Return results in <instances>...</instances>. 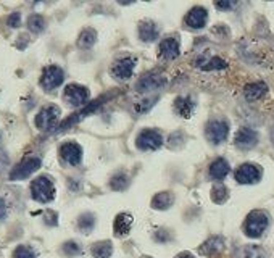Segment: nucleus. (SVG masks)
<instances>
[{
  "instance_id": "nucleus-36",
  "label": "nucleus",
  "mask_w": 274,
  "mask_h": 258,
  "mask_svg": "<svg viewBox=\"0 0 274 258\" xmlns=\"http://www.w3.org/2000/svg\"><path fill=\"white\" fill-rule=\"evenodd\" d=\"M7 216V205H5V202L0 199V221Z\"/></svg>"
},
{
  "instance_id": "nucleus-21",
  "label": "nucleus",
  "mask_w": 274,
  "mask_h": 258,
  "mask_svg": "<svg viewBox=\"0 0 274 258\" xmlns=\"http://www.w3.org/2000/svg\"><path fill=\"white\" fill-rule=\"evenodd\" d=\"M173 202H174V197L171 192H160L154 197V200H152V207L157 210H166L171 207Z\"/></svg>"
},
{
  "instance_id": "nucleus-35",
  "label": "nucleus",
  "mask_w": 274,
  "mask_h": 258,
  "mask_svg": "<svg viewBox=\"0 0 274 258\" xmlns=\"http://www.w3.org/2000/svg\"><path fill=\"white\" fill-rule=\"evenodd\" d=\"M216 7L221 10H227V9H232L234 7V2H216Z\"/></svg>"
},
{
  "instance_id": "nucleus-20",
  "label": "nucleus",
  "mask_w": 274,
  "mask_h": 258,
  "mask_svg": "<svg viewBox=\"0 0 274 258\" xmlns=\"http://www.w3.org/2000/svg\"><path fill=\"white\" fill-rule=\"evenodd\" d=\"M139 36H141L142 41L152 42V41H155L157 37H158V28L154 25V23L146 21V23H142V25L139 26Z\"/></svg>"
},
{
  "instance_id": "nucleus-7",
  "label": "nucleus",
  "mask_w": 274,
  "mask_h": 258,
  "mask_svg": "<svg viewBox=\"0 0 274 258\" xmlns=\"http://www.w3.org/2000/svg\"><path fill=\"white\" fill-rule=\"evenodd\" d=\"M163 138L154 129H146L137 138V147L141 150H157L162 147Z\"/></svg>"
},
{
  "instance_id": "nucleus-22",
  "label": "nucleus",
  "mask_w": 274,
  "mask_h": 258,
  "mask_svg": "<svg viewBox=\"0 0 274 258\" xmlns=\"http://www.w3.org/2000/svg\"><path fill=\"white\" fill-rule=\"evenodd\" d=\"M176 110L179 111L181 116L189 118L194 111V102L189 97H179L176 98Z\"/></svg>"
},
{
  "instance_id": "nucleus-3",
  "label": "nucleus",
  "mask_w": 274,
  "mask_h": 258,
  "mask_svg": "<svg viewBox=\"0 0 274 258\" xmlns=\"http://www.w3.org/2000/svg\"><path fill=\"white\" fill-rule=\"evenodd\" d=\"M39 168H41V158H37V157H28L18 166H15V168L12 170L10 179L12 181L25 179L28 176H31V174L36 173Z\"/></svg>"
},
{
  "instance_id": "nucleus-17",
  "label": "nucleus",
  "mask_w": 274,
  "mask_h": 258,
  "mask_svg": "<svg viewBox=\"0 0 274 258\" xmlns=\"http://www.w3.org/2000/svg\"><path fill=\"white\" fill-rule=\"evenodd\" d=\"M268 92V87H266L264 82H253V84H248L243 90L245 94V98L248 102H255V100H260V98Z\"/></svg>"
},
{
  "instance_id": "nucleus-13",
  "label": "nucleus",
  "mask_w": 274,
  "mask_h": 258,
  "mask_svg": "<svg viewBox=\"0 0 274 258\" xmlns=\"http://www.w3.org/2000/svg\"><path fill=\"white\" fill-rule=\"evenodd\" d=\"M207 20H208V13L202 7H195L192 9L186 17V25L192 29H200L207 25Z\"/></svg>"
},
{
  "instance_id": "nucleus-30",
  "label": "nucleus",
  "mask_w": 274,
  "mask_h": 258,
  "mask_svg": "<svg viewBox=\"0 0 274 258\" xmlns=\"http://www.w3.org/2000/svg\"><path fill=\"white\" fill-rule=\"evenodd\" d=\"M211 199L215 200L216 203H223V202L227 199V189H226L224 186H216V187H213Z\"/></svg>"
},
{
  "instance_id": "nucleus-5",
  "label": "nucleus",
  "mask_w": 274,
  "mask_h": 258,
  "mask_svg": "<svg viewBox=\"0 0 274 258\" xmlns=\"http://www.w3.org/2000/svg\"><path fill=\"white\" fill-rule=\"evenodd\" d=\"M63 79H65V74L62 68L52 65L44 70L42 78H41V86L47 90H53L63 84Z\"/></svg>"
},
{
  "instance_id": "nucleus-10",
  "label": "nucleus",
  "mask_w": 274,
  "mask_h": 258,
  "mask_svg": "<svg viewBox=\"0 0 274 258\" xmlns=\"http://www.w3.org/2000/svg\"><path fill=\"white\" fill-rule=\"evenodd\" d=\"M60 155H62V158L66 163H70L71 166H76V165L81 163L82 150H81V147L78 146V144L66 142V144H63L62 147H60Z\"/></svg>"
},
{
  "instance_id": "nucleus-8",
  "label": "nucleus",
  "mask_w": 274,
  "mask_h": 258,
  "mask_svg": "<svg viewBox=\"0 0 274 258\" xmlns=\"http://www.w3.org/2000/svg\"><path fill=\"white\" fill-rule=\"evenodd\" d=\"M63 97L68 103L73 105V107H79V105H84L87 102L89 92H87V89L82 87V86L70 84V86H66Z\"/></svg>"
},
{
  "instance_id": "nucleus-38",
  "label": "nucleus",
  "mask_w": 274,
  "mask_h": 258,
  "mask_svg": "<svg viewBox=\"0 0 274 258\" xmlns=\"http://www.w3.org/2000/svg\"><path fill=\"white\" fill-rule=\"evenodd\" d=\"M176 258H194L190 253H181V255H178Z\"/></svg>"
},
{
  "instance_id": "nucleus-12",
  "label": "nucleus",
  "mask_w": 274,
  "mask_h": 258,
  "mask_svg": "<svg viewBox=\"0 0 274 258\" xmlns=\"http://www.w3.org/2000/svg\"><path fill=\"white\" fill-rule=\"evenodd\" d=\"M134 66H135V58L126 57V58H121L119 62L115 63V66L111 68V73L115 74V78H118L121 81H123V79H129L132 76Z\"/></svg>"
},
{
  "instance_id": "nucleus-25",
  "label": "nucleus",
  "mask_w": 274,
  "mask_h": 258,
  "mask_svg": "<svg viewBox=\"0 0 274 258\" xmlns=\"http://www.w3.org/2000/svg\"><path fill=\"white\" fill-rule=\"evenodd\" d=\"M28 28H29V31L39 34L44 31V28H45V20L41 17V15H31L28 20Z\"/></svg>"
},
{
  "instance_id": "nucleus-28",
  "label": "nucleus",
  "mask_w": 274,
  "mask_h": 258,
  "mask_svg": "<svg viewBox=\"0 0 274 258\" xmlns=\"http://www.w3.org/2000/svg\"><path fill=\"white\" fill-rule=\"evenodd\" d=\"M226 66H227V63L224 62V60L215 57V58L208 60V62H205V65H202L200 68L202 70L210 71V70H223V68H226Z\"/></svg>"
},
{
  "instance_id": "nucleus-24",
  "label": "nucleus",
  "mask_w": 274,
  "mask_h": 258,
  "mask_svg": "<svg viewBox=\"0 0 274 258\" xmlns=\"http://www.w3.org/2000/svg\"><path fill=\"white\" fill-rule=\"evenodd\" d=\"M95 39H97V34H95L94 29H84V31H82L81 36H79L78 44H79V47H82V49H89L90 45H94Z\"/></svg>"
},
{
  "instance_id": "nucleus-4",
  "label": "nucleus",
  "mask_w": 274,
  "mask_h": 258,
  "mask_svg": "<svg viewBox=\"0 0 274 258\" xmlns=\"http://www.w3.org/2000/svg\"><path fill=\"white\" fill-rule=\"evenodd\" d=\"M60 116V108L55 105H50V107H44L39 115L36 116V126L41 129V131H50V129L55 127L57 121Z\"/></svg>"
},
{
  "instance_id": "nucleus-40",
  "label": "nucleus",
  "mask_w": 274,
  "mask_h": 258,
  "mask_svg": "<svg viewBox=\"0 0 274 258\" xmlns=\"http://www.w3.org/2000/svg\"><path fill=\"white\" fill-rule=\"evenodd\" d=\"M144 258H149V256H144Z\"/></svg>"
},
{
  "instance_id": "nucleus-26",
  "label": "nucleus",
  "mask_w": 274,
  "mask_h": 258,
  "mask_svg": "<svg viewBox=\"0 0 274 258\" xmlns=\"http://www.w3.org/2000/svg\"><path fill=\"white\" fill-rule=\"evenodd\" d=\"M94 224H95V219H94L92 215H82L78 219V227L82 232H90V231H92Z\"/></svg>"
},
{
  "instance_id": "nucleus-32",
  "label": "nucleus",
  "mask_w": 274,
  "mask_h": 258,
  "mask_svg": "<svg viewBox=\"0 0 274 258\" xmlns=\"http://www.w3.org/2000/svg\"><path fill=\"white\" fill-rule=\"evenodd\" d=\"M63 252L68 256H73V255H78L81 252V248H79L78 244H76V242H66V244L63 245Z\"/></svg>"
},
{
  "instance_id": "nucleus-23",
  "label": "nucleus",
  "mask_w": 274,
  "mask_h": 258,
  "mask_svg": "<svg viewBox=\"0 0 274 258\" xmlns=\"http://www.w3.org/2000/svg\"><path fill=\"white\" fill-rule=\"evenodd\" d=\"M111 252H113V247L108 240L97 242V244L92 247V255L95 258H108V256H111Z\"/></svg>"
},
{
  "instance_id": "nucleus-34",
  "label": "nucleus",
  "mask_w": 274,
  "mask_h": 258,
  "mask_svg": "<svg viewBox=\"0 0 274 258\" xmlns=\"http://www.w3.org/2000/svg\"><path fill=\"white\" fill-rule=\"evenodd\" d=\"M45 223L55 226L57 224V215L53 213V211H47V213H45Z\"/></svg>"
},
{
  "instance_id": "nucleus-9",
  "label": "nucleus",
  "mask_w": 274,
  "mask_h": 258,
  "mask_svg": "<svg viewBox=\"0 0 274 258\" xmlns=\"http://www.w3.org/2000/svg\"><path fill=\"white\" fill-rule=\"evenodd\" d=\"M235 179H237V183L240 184H253L260 179V170H258L255 165L243 163L239 166L237 171H235Z\"/></svg>"
},
{
  "instance_id": "nucleus-37",
  "label": "nucleus",
  "mask_w": 274,
  "mask_h": 258,
  "mask_svg": "<svg viewBox=\"0 0 274 258\" xmlns=\"http://www.w3.org/2000/svg\"><path fill=\"white\" fill-rule=\"evenodd\" d=\"M9 163V157H7L4 152H0V171L4 170V166Z\"/></svg>"
},
{
  "instance_id": "nucleus-16",
  "label": "nucleus",
  "mask_w": 274,
  "mask_h": 258,
  "mask_svg": "<svg viewBox=\"0 0 274 258\" xmlns=\"http://www.w3.org/2000/svg\"><path fill=\"white\" fill-rule=\"evenodd\" d=\"M231 168H229V163H227L224 158H218L211 165H210V176L216 181H221L224 179L227 174H229Z\"/></svg>"
},
{
  "instance_id": "nucleus-1",
  "label": "nucleus",
  "mask_w": 274,
  "mask_h": 258,
  "mask_svg": "<svg viewBox=\"0 0 274 258\" xmlns=\"http://www.w3.org/2000/svg\"><path fill=\"white\" fill-rule=\"evenodd\" d=\"M31 194H33L34 200L41 202V203H47V202L53 200V197H55V187H53V183L49 178L39 176L33 181Z\"/></svg>"
},
{
  "instance_id": "nucleus-19",
  "label": "nucleus",
  "mask_w": 274,
  "mask_h": 258,
  "mask_svg": "<svg viewBox=\"0 0 274 258\" xmlns=\"http://www.w3.org/2000/svg\"><path fill=\"white\" fill-rule=\"evenodd\" d=\"M224 248V240L221 237H211L200 247V252L203 255H216Z\"/></svg>"
},
{
  "instance_id": "nucleus-2",
  "label": "nucleus",
  "mask_w": 274,
  "mask_h": 258,
  "mask_svg": "<svg viewBox=\"0 0 274 258\" xmlns=\"http://www.w3.org/2000/svg\"><path fill=\"white\" fill-rule=\"evenodd\" d=\"M268 215L263 213V211H252L247 219H245V234L248 237H260L264 232V229L268 227Z\"/></svg>"
},
{
  "instance_id": "nucleus-31",
  "label": "nucleus",
  "mask_w": 274,
  "mask_h": 258,
  "mask_svg": "<svg viewBox=\"0 0 274 258\" xmlns=\"http://www.w3.org/2000/svg\"><path fill=\"white\" fill-rule=\"evenodd\" d=\"M13 258H36V253H34L29 247L20 245V247H17V250L13 252Z\"/></svg>"
},
{
  "instance_id": "nucleus-11",
  "label": "nucleus",
  "mask_w": 274,
  "mask_h": 258,
  "mask_svg": "<svg viewBox=\"0 0 274 258\" xmlns=\"http://www.w3.org/2000/svg\"><path fill=\"white\" fill-rule=\"evenodd\" d=\"M256 142H258V134L250 127H242L235 134V146L242 150L253 149L256 146Z\"/></svg>"
},
{
  "instance_id": "nucleus-33",
  "label": "nucleus",
  "mask_w": 274,
  "mask_h": 258,
  "mask_svg": "<svg viewBox=\"0 0 274 258\" xmlns=\"http://www.w3.org/2000/svg\"><path fill=\"white\" fill-rule=\"evenodd\" d=\"M7 23H9V26H10V28H18V26H20V23H21V15H20L18 12L12 13L10 17H9V20H7Z\"/></svg>"
},
{
  "instance_id": "nucleus-6",
  "label": "nucleus",
  "mask_w": 274,
  "mask_h": 258,
  "mask_svg": "<svg viewBox=\"0 0 274 258\" xmlns=\"http://www.w3.org/2000/svg\"><path fill=\"white\" fill-rule=\"evenodd\" d=\"M227 134H229V126H227L226 121L215 119L207 126V138L211 144L224 142L227 139Z\"/></svg>"
},
{
  "instance_id": "nucleus-39",
  "label": "nucleus",
  "mask_w": 274,
  "mask_h": 258,
  "mask_svg": "<svg viewBox=\"0 0 274 258\" xmlns=\"http://www.w3.org/2000/svg\"><path fill=\"white\" fill-rule=\"evenodd\" d=\"M0 141H2V136H0Z\"/></svg>"
},
{
  "instance_id": "nucleus-14",
  "label": "nucleus",
  "mask_w": 274,
  "mask_h": 258,
  "mask_svg": "<svg viewBox=\"0 0 274 258\" xmlns=\"http://www.w3.org/2000/svg\"><path fill=\"white\" fill-rule=\"evenodd\" d=\"M163 84H165L163 78H160V76H155V74H149V76H144V78L137 82V90H139V92H149V90L160 89Z\"/></svg>"
},
{
  "instance_id": "nucleus-15",
  "label": "nucleus",
  "mask_w": 274,
  "mask_h": 258,
  "mask_svg": "<svg viewBox=\"0 0 274 258\" xmlns=\"http://www.w3.org/2000/svg\"><path fill=\"white\" fill-rule=\"evenodd\" d=\"M160 55L165 60H174L179 57V42L176 39H165L160 44Z\"/></svg>"
},
{
  "instance_id": "nucleus-18",
  "label": "nucleus",
  "mask_w": 274,
  "mask_h": 258,
  "mask_svg": "<svg viewBox=\"0 0 274 258\" xmlns=\"http://www.w3.org/2000/svg\"><path fill=\"white\" fill-rule=\"evenodd\" d=\"M131 224H132V216L129 213H119L116 218H115V234L116 236H126L131 229Z\"/></svg>"
},
{
  "instance_id": "nucleus-27",
  "label": "nucleus",
  "mask_w": 274,
  "mask_h": 258,
  "mask_svg": "<svg viewBox=\"0 0 274 258\" xmlns=\"http://www.w3.org/2000/svg\"><path fill=\"white\" fill-rule=\"evenodd\" d=\"M127 184H129V179H127V176L126 174H116L115 178L111 179V183H110V186H111V189H115V191H124V189L127 187Z\"/></svg>"
},
{
  "instance_id": "nucleus-29",
  "label": "nucleus",
  "mask_w": 274,
  "mask_h": 258,
  "mask_svg": "<svg viewBox=\"0 0 274 258\" xmlns=\"http://www.w3.org/2000/svg\"><path fill=\"white\" fill-rule=\"evenodd\" d=\"M242 258H264V252L260 247H245L242 248Z\"/></svg>"
}]
</instances>
